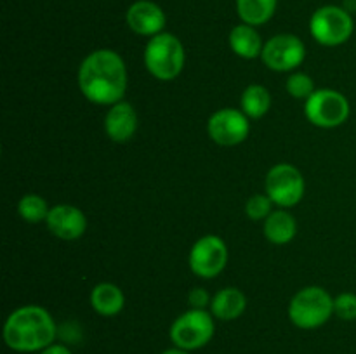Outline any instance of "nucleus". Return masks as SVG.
<instances>
[{
	"instance_id": "9b49d317",
	"label": "nucleus",
	"mask_w": 356,
	"mask_h": 354,
	"mask_svg": "<svg viewBox=\"0 0 356 354\" xmlns=\"http://www.w3.org/2000/svg\"><path fill=\"white\" fill-rule=\"evenodd\" d=\"M207 132L216 144L225 148L242 144L250 132L249 117L235 108H222L209 118Z\"/></svg>"
},
{
	"instance_id": "bb28decb",
	"label": "nucleus",
	"mask_w": 356,
	"mask_h": 354,
	"mask_svg": "<svg viewBox=\"0 0 356 354\" xmlns=\"http://www.w3.org/2000/svg\"><path fill=\"white\" fill-rule=\"evenodd\" d=\"M162 354H191V353H190V351L179 349V347H172V349H167V351H163Z\"/></svg>"
},
{
	"instance_id": "f257e3e1",
	"label": "nucleus",
	"mask_w": 356,
	"mask_h": 354,
	"mask_svg": "<svg viewBox=\"0 0 356 354\" xmlns=\"http://www.w3.org/2000/svg\"><path fill=\"white\" fill-rule=\"evenodd\" d=\"M79 89L94 104H111L124 99L127 90V68L118 52L111 49L92 51L79 68Z\"/></svg>"
},
{
	"instance_id": "4be33fe9",
	"label": "nucleus",
	"mask_w": 356,
	"mask_h": 354,
	"mask_svg": "<svg viewBox=\"0 0 356 354\" xmlns=\"http://www.w3.org/2000/svg\"><path fill=\"white\" fill-rule=\"evenodd\" d=\"M285 89L287 94H291L296 99H308L313 92H315V82L306 73H292L285 82Z\"/></svg>"
},
{
	"instance_id": "20e7f679",
	"label": "nucleus",
	"mask_w": 356,
	"mask_h": 354,
	"mask_svg": "<svg viewBox=\"0 0 356 354\" xmlns=\"http://www.w3.org/2000/svg\"><path fill=\"white\" fill-rule=\"evenodd\" d=\"M334 314V298L322 287H306L292 297L289 318L298 328L313 330L325 325Z\"/></svg>"
},
{
	"instance_id": "9d476101",
	"label": "nucleus",
	"mask_w": 356,
	"mask_h": 354,
	"mask_svg": "<svg viewBox=\"0 0 356 354\" xmlns=\"http://www.w3.org/2000/svg\"><path fill=\"white\" fill-rule=\"evenodd\" d=\"M306 58V47L302 40L296 35L282 33L275 35L264 44L263 59L264 65L273 71H292L302 65Z\"/></svg>"
},
{
	"instance_id": "f3484780",
	"label": "nucleus",
	"mask_w": 356,
	"mask_h": 354,
	"mask_svg": "<svg viewBox=\"0 0 356 354\" xmlns=\"http://www.w3.org/2000/svg\"><path fill=\"white\" fill-rule=\"evenodd\" d=\"M264 236L273 245H287L292 242L298 233V224H296L294 215L289 214L287 210H275L264 219Z\"/></svg>"
},
{
	"instance_id": "6ab92c4d",
	"label": "nucleus",
	"mask_w": 356,
	"mask_h": 354,
	"mask_svg": "<svg viewBox=\"0 0 356 354\" xmlns=\"http://www.w3.org/2000/svg\"><path fill=\"white\" fill-rule=\"evenodd\" d=\"M278 0H236L240 19L250 26H261L273 17Z\"/></svg>"
},
{
	"instance_id": "aec40b11",
	"label": "nucleus",
	"mask_w": 356,
	"mask_h": 354,
	"mask_svg": "<svg viewBox=\"0 0 356 354\" xmlns=\"http://www.w3.org/2000/svg\"><path fill=\"white\" fill-rule=\"evenodd\" d=\"M240 104H242V111L247 115V117L257 120V118L264 117V115L270 111L271 108L270 90H268L266 87L259 85V83H252V85H249L242 92Z\"/></svg>"
},
{
	"instance_id": "4468645a",
	"label": "nucleus",
	"mask_w": 356,
	"mask_h": 354,
	"mask_svg": "<svg viewBox=\"0 0 356 354\" xmlns=\"http://www.w3.org/2000/svg\"><path fill=\"white\" fill-rule=\"evenodd\" d=\"M138 113L127 101H118L111 104L104 117V132L115 142H127L134 137L138 130Z\"/></svg>"
},
{
	"instance_id": "412c9836",
	"label": "nucleus",
	"mask_w": 356,
	"mask_h": 354,
	"mask_svg": "<svg viewBox=\"0 0 356 354\" xmlns=\"http://www.w3.org/2000/svg\"><path fill=\"white\" fill-rule=\"evenodd\" d=\"M51 212L47 201L38 194H24L17 203V214L23 221L30 222V224H38L42 221H47V215Z\"/></svg>"
},
{
	"instance_id": "a211bd4d",
	"label": "nucleus",
	"mask_w": 356,
	"mask_h": 354,
	"mask_svg": "<svg viewBox=\"0 0 356 354\" xmlns=\"http://www.w3.org/2000/svg\"><path fill=\"white\" fill-rule=\"evenodd\" d=\"M229 47L243 59H256L263 54V38L250 24H238L229 33Z\"/></svg>"
},
{
	"instance_id": "ddd939ff",
	"label": "nucleus",
	"mask_w": 356,
	"mask_h": 354,
	"mask_svg": "<svg viewBox=\"0 0 356 354\" xmlns=\"http://www.w3.org/2000/svg\"><path fill=\"white\" fill-rule=\"evenodd\" d=\"M125 19H127L129 28L143 37H155L162 33L167 23L162 7L152 0H138L132 3L125 14Z\"/></svg>"
},
{
	"instance_id": "6e6552de",
	"label": "nucleus",
	"mask_w": 356,
	"mask_h": 354,
	"mask_svg": "<svg viewBox=\"0 0 356 354\" xmlns=\"http://www.w3.org/2000/svg\"><path fill=\"white\" fill-rule=\"evenodd\" d=\"M305 115L316 127L336 128L350 117V103L337 90L320 89L306 99Z\"/></svg>"
},
{
	"instance_id": "393cba45",
	"label": "nucleus",
	"mask_w": 356,
	"mask_h": 354,
	"mask_svg": "<svg viewBox=\"0 0 356 354\" xmlns=\"http://www.w3.org/2000/svg\"><path fill=\"white\" fill-rule=\"evenodd\" d=\"M188 302H190L191 309H205L212 302L211 295L205 288H193L188 294Z\"/></svg>"
},
{
	"instance_id": "f8f14e48",
	"label": "nucleus",
	"mask_w": 356,
	"mask_h": 354,
	"mask_svg": "<svg viewBox=\"0 0 356 354\" xmlns=\"http://www.w3.org/2000/svg\"><path fill=\"white\" fill-rule=\"evenodd\" d=\"M45 224L54 236L72 242L83 236L87 229V219L86 214L75 205L61 203L51 208Z\"/></svg>"
},
{
	"instance_id": "f03ea898",
	"label": "nucleus",
	"mask_w": 356,
	"mask_h": 354,
	"mask_svg": "<svg viewBox=\"0 0 356 354\" xmlns=\"http://www.w3.org/2000/svg\"><path fill=\"white\" fill-rule=\"evenodd\" d=\"M56 339V323L47 309L23 305L10 312L3 325V340L16 353L44 351Z\"/></svg>"
},
{
	"instance_id": "5701e85b",
	"label": "nucleus",
	"mask_w": 356,
	"mask_h": 354,
	"mask_svg": "<svg viewBox=\"0 0 356 354\" xmlns=\"http://www.w3.org/2000/svg\"><path fill=\"white\" fill-rule=\"evenodd\" d=\"M273 201L268 194H254L245 203V215L250 221H264L271 214Z\"/></svg>"
},
{
	"instance_id": "dca6fc26",
	"label": "nucleus",
	"mask_w": 356,
	"mask_h": 354,
	"mask_svg": "<svg viewBox=\"0 0 356 354\" xmlns=\"http://www.w3.org/2000/svg\"><path fill=\"white\" fill-rule=\"evenodd\" d=\"M90 305L101 316H117L125 305V295L117 285L99 283L90 292Z\"/></svg>"
},
{
	"instance_id": "39448f33",
	"label": "nucleus",
	"mask_w": 356,
	"mask_h": 354,
	"mask_svg": "<svg viewBox=\"0 0 356 354\" xmlns=\"http://www.w3.org/2000/svg\"><path fill=\"white\" fill-rule=\"evenodd\" d=\"M355 23L346 9L337 6H323L313 12L309 19L312 37L325 47H337L353 35Z\"/></svg>"
},
{
	"instance_id": "b1692460",
	"label": "nucleus",
	"mask_w": 356,
	"mask_h": 354,
	"mask_svg": "<svg viewBox=\"0 0 356 354\" xmlns=\"http://www.w3.org/2000/svg\"><path fill=\"white\" fill-rule=\"evenodd\" d=\"M334 314L344 321H355L356 319V295L344 292L334 298Z\"/></svg>"
},
{
	"instance_id": "2eb2a0df",
	"label": "nucleus",
	"mask_w": 356,
	"mask_h": 354,
	"mask_svg": "<svg viewBox=\"0 0 356 354\" xmlns=\"http://www.w3.org/2000/svg\"><path fill=\"white\" fill-rule=\"evenodd\" d=\"M247 307V298L242 290L235 287H228L219 290L212 297L211 302V314L214 318L222 319V321H233L240 318Z\"/></svg>"
},
{
	"instance_id": "0eeeda50",
	"label": "nucleus",
	"mask_w": 356,
	"mask_h": 354,
	"mask_svg": "<svg viewBox=\"0 0 356 354\" xmlns=\"http://www.w3.org/2000/svg\"><path fill=\"white\" fill-rule=\"evenodd\" d=\"M264 189L275 205L291 208L302 200L306 183L299 169L291 163H277L271 167L264 179Z\"/></svg>"
},
{
	"instance_id": "7ed1b4c3",
	"label": "nucleus",
	"mask_w": 356,
	"mask_h": 354,
	"mask_svg": "<svg viewBox=\"0 0 356 354\" xmlns=\"http://www.w3.org/2000/svg\"><path fill=\"white\" fill-rule=\"evenodd\" d=\"M184 59L186 54L179 38L165 31L149 38L145 47L146 69L149 75L162 82H169L179 76L184 68Z\"/></svg>"
},
{
	"instance_id": "423d86ee",
	"label": "nucleus",
	"mask_w": 356,
	"mask_h": 354,
	"mask_svg": "<svg viewBox=\"0 0 356 354\" xmlns=\"http://www.w3.org/2000/svg\"><path fill=\"white\" fill-rule=\"evenodd\" d=\"M214 316L205 309H190L177 316L170 326V340L176 347L195 351L207 346L214 337Z\"/></svg>"
},
{
	"instance_id": "1a4fd4ad",
	"label": "nucleus",
	"mask_w": 356,
	"mask_h": 354,
	"mask_svg": "<svg viewBox=\"0 0 356 354\" xmlns=\"http://www.w3.org/2000/svg\"><path fill=\"white\" fill-rule=\"evenodd\" d=\"M188 264L190 269L204 280H211L221 274L228 264V246L225 239L216 235L202 236L191 246Z\"/></svg>"
},
{
	"instance_id": "a878e982",
	"label": "nucleus",
	"mask_w": 356,
	"mask_h": 354,
	"mask_svg": "<svg viewBox=\"0 0 356 354\" xmlns=\"http://www.w3.org/2000/svg\"><path fill=\"white\" fill-rule=\"evenodd\" d=\"M40 354H72V351L63 344H51L44 351H40Z\"/></svg>"
}]
</instances>
